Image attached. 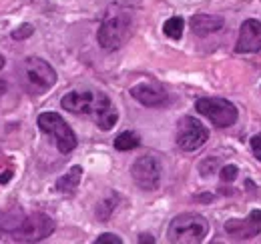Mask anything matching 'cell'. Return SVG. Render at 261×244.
I'll use <instances>...</instances> for the list:
<instances>
[{
    "label": "cell",
    "mask_w": 261,
    "mask_h": 244,
    "mask_svg": "<svg viewBox=\"0 0 261 244\" xmlns=\"http://www.w3.org/2000/svg\"><path fill=\"white\" fill-rule=\"evenodd\" d=\"M81 176H83V168L81 166H72L65 176H61L57 180V190L59 192H65V194H72L76 190L79 182H81Z\"/></svg>",
    "instance_id": "cell-14"
},
{
    "label": "cell",
    "mask_w": 261,
    "mask_h": 244,
    "mask_svg": "<svg viewBox=\"0 0 261 244\" xmlns=\"http://www.w3.org/2000/svg\"><path fill=\"white\" fill-rule=\"evenodd\" d=\"M225 230L237 240H249L261 232V210L249 212L247 218H233L225 222Z\"/></svg>",
    "instance_id": "cell-10"
},
{
    "label": "cell",
    "mask_w": 261,
    "mask_h": 244,
    "mask_svg": "<svg viewBox=\"0 0 261 244\" xmlns=\"http://www.w3.org/2000/svg\"><path fill=\"white\" fill-rule=\"evenodd\" d=\"M261 50V22L259 20H245L241 24V32L235 44V52L247 54Z\"/></svg>",
    "instance_id": "cell-12"
},
{
    "label": "cell",
    "mask_w": 261,
    "mask_h": 244,
    "mask_svg": "<svg viewBox=\"0 0 261 244\" xmlns=\"http://www.w3.org/2000/svg\"><path fill=\"white\" fill-rule=\"evenodd\" d=\"M53 230H55V220L50 216L42 212H20L10 234L18 242H38V240H44L46 236H50Z\"/></svg>",
    "instance_id": "cell-5"
},
{
    "label": "cell",
    "mask_w": 261,
    "mask_h": 244,
    "mask_svg": "<svg viewBox=\"0 0 261 244\" xmlns=\"http://www.w3.org/2000/svg\"><path fill=\"white\" fill-rule=\"evenodd\" d=\"M63 108L72 114L91 116L97 122L100 130H111L117 124V108L113 106L111 98L98 90H72L61 100Z\"/></svg>",
    "instance_id": "cell-1"
},
{
    "label": "cell",
    "mask_w": 261,
    "mask_h": 244,
    "mask_svg": "<svg viewBox=\"0 0 261 244\" xmlns=\"http://www.w3.org/2000/svg\"><path fill=\"white\" fill-rule=\"evenodd\" d=\"M237 166H233V164H227V166H223L221 168V180L223 182H233L235 178H237Z\"/></svg>",
    "instance_id": "cell-18"
},
{
    "label": "cell",
    "mask_w": 261,
    "mask_h": 244,
    "mask_svg": "<svg viewBox=\"0 0 261 244\" xmlns=\"http://www.w3.org/2000/svg\"><path fill=\"white\" fill-rule=\"evenodd\" d=\"M223 28V18L221 16H213V14H197L191 18V30L197 36H209L213 32Z\"/></svg>",
    "instance_id": "cell-13"
},
{
    "label": "cell",
    "mask_w": 261,
    "mask_h": 244,
    "mask_svg": "<svg viewBox=\"0 0 261 244\" xmlns=\"http://www.w3.org/2000/svg\"><path fill=\"white\" fill-rule=\"evenodd\" d=\"M133 34V18H130V12L127 10H115L111 8L102 22H100V28H98V44L105 48V50H117L121 48Z\"/></svg>",
    "instance_id": "cell-2"
},
{
    "label": "cell",
    "mask_w": 261,
    "mask_h": 244,
    "mask_svg": "<svg viewBox=\"0 0 261 244\" xmlns=\"http://www.w3.org/2000/svg\"><path fill=\"white\" fill-rule=\"evenodd\" d=\"M4 68V56H0V70Z\"/></svg>",
    "instance_id": "cell-24"
},
{
    "label": "cell",
    "mask_w": 261,
    "mask_h": 244,
    "mask_svg": "<svg viewBox=\"0 0 261 244\" xmlns=\"http://www.w3.org/2000/svg\"><path fill=\"white\" fill-rule=\"evenodd\" d=\"M195 108L199 114L207 116L217 128H227L237 120V108L225 98H199Z\"/></svg>",
    "instance_id": "cell-7"
},
{
    "label": "cell",
    "mask_w": 261,
    "mask_h": 244,
    "mask_svg": "<svg viewBox=\"0 0 261 244\" xmlns=\"http://www.w3.org/2000/svg\"><path fill=\"white\" fill-rule=\"evenodd\" d=\"M207 232H209V224L201 214L185 212L171 220L167 238L169 242L175 244H197L205 240Z\"/></svg>",
    "instance_id": "cell-4"
},
{
    "label": "cell",
    "mask_w": 261,
    "mask_h": 244,
    "mask_svg": "<svg viewBox=\"0 0 261 244\" xmlns=\"http://www.w3.org/2000/svg\"><path fill=\"white\" fill-rule=\"evenodd\" d=\"M115 202H119V198L113 194V196H111V200H102V202L97 206V216L102 220V222H105V220L111 216L113 208H115Z\"/></svg>",
    "instance_id": "cell-17"
},
{
    "label": "cell",
    "mask_w": 261,
    "mask_h": 244,
    "mask_svg": "<svg viewBox=\"0 0 261 244\" xmlns=\"http://www.w3.org/2000/svg\"><path fill=\"white\" fill-rule=\"evenodd\" d=\"M130 96L135 100H139L141 104L145 106H151V108H157V106H165L169 102V94L165 90L161 84H155V82H141L137 86L130 88Z\"/></svg>",
    "instance_id": "cell-11"
},
{
    "label": "cell",
    "mask_w": 261,
    "mask_h": 244,
    "mask_svg": "<svg viewBox=\"0 0 261 244\" xmlns=\"http://www.w3.org/2000/svg\"><path fill=\"white\" fill-rule=\"evenodd\" d=\"M139 242H155V238L149 236V234H141V236H139Z\"/></svg>",
    "instance_id": "cell-23"
},
{
    "label": "cell",
    "mask_w": 261,
    "mask_h": 244,
    "mask_svg": "<svg viewBox=\"0 0 261 244\" xmlns=\"http://www.w3.org/2000/svg\"><path fill=\"white\" fill-rule=\"evenodd\" d=\"M6 90H8V84H6V80H2V78H0V98L6 94Z\"/></svg>",
    "instance_id": "cell-22"
},
{
    "label": "cell",
    "mask_w": 261,
    "mask_h": 244,
    "mask_svg": "<svg viewBox=\"0 0 261 244\" xmlns=\"http://www.w3.org/2000/svg\"><path fill=\"white\" fill-rule=\"evenodd\" d=\"M139 144H141L139 136H137L135 132H130V130L121 132V134L115 138V148H117V150H133V148H137Z\"/></svg>",
    "instance_id": "cell-15"
},
{
    "label": "cell",
    "mask_w": 261,
    "mask_h": 244,
    "mask_svg": "<svg viewBox=\"0 0 261 244\" xmlns=\"http://www.w3.org/2000/svg\"><path fill=\"white\" fill-rule=\"evenodd\" d=\"M18 80H20V86L29 94L38 96L55 86L57 72L46 60L31 56V58L22 60V64L18 66Z\"/></svg>",
    "instance_id": "cell-3"
},
{
    "label": "cell",
    "mask_w": 261,
    "mask_h": 244,
    "mask_svg": "<svg viewBox=\"0 0 261 244\" xmlns=\"http://www.w3.org/2000/svg\"><path fill=\"white\" fill-rule=\"evenodd\" d=\"M130 174L141 190H157L161 182V160L155 154H145L135 160Z\"/></svg>",
    "instance_id": "cell-8"
},
{
    "label": "cell",
    "mask_w": 261,
    "mask_h": 244,
    "mask_svg": "<svg viewBox=\"0 0 261 244\" xmlns=\"http://www.w3.org/2000/svg\"><path fill=\"white\" fill-rule=\"evenodd\" d=\"M95 242L97 244H121L123 240H121L119 236H115V234H109V232H107V234H100Z\"/></svg>",
    "instance_id": "cell-20"
},
{
    "label": "cell",
    "mask_w": 261,
    "mask_h": 244,
    "mask_svg": "<svg viewBox=\"0 0 261 244\" xmlns=\"http://www.w3.org/2000/svg\"><path fill=\"white\" fill-rule=\"evenodd\" d=\"M251 150H253V156L261 162V134L251 138Z\"/></svg>",
    "instance_id": "cell-21"
},
{
    "label": "cell",
    "mask_w": 261,
    "mask_h": 244,
    "mask_svg": "<svg viewBox=\"0 0 261 244\" xmlns=\"http://www.w3.org/2000/svg\"><path fill=\"white\" fill-rule=\"evenodd\" d=\"M33 32H34V28L31 26V24H22V26H18V30L12 32V38H16V40H20V38H29Z\"/></svg>",
    "instance_id": "cell-19"
},
{
    "label": "cell",
    "mask_w": 261,
    "mask_h": 244,
    "mask_svg": "<svg viewBox=\"0 0 261 244\" xmlns=\"http://www.w3.org/2000/svg\"><path fill=\"white\" fill-rule=\"evenodd\" d=\"M36 124H38V128L42 132L50 134L57 140V146H59V150L63 154L72 152L76 148V134L61 118V114H57V112H42V114H38Z\"/></svg>",
    "instance_id": "cell-6"
},
{
    "label": "cell",
    "mask_w": 261,
    "mask_h": 244,
    "mask_svg": "<svg viewBox=\"0 0 261 244\" xmlns=\"http://www.w3.org/2000/svg\"><path fill=\"white\" fill-rule=\"evenodd\" d=\"M209 138V130L193 118V116H183L177 126V146L185 152H191L201 148Z\"/></svg>",
    "instance_id": "cell-9"
},
{
    "label": "cell",
    "mask_w": 261,
    "mask_h": 244,
    "mask_svg": "<svg viewBox=\"0 0 261 244\" xmlns=\"http://www.w3.org/2000/svg\"><path fill=\"white\" fill-rule=\"evenodd\" d=\"M183 28H185L183 18H181V16H173V18H169V20L165 22L163 32H165V36H169V38H173V40H179V38L183 36Z\"/></svg>",
    "instance_id": "cell-16"
}]
</instances>
